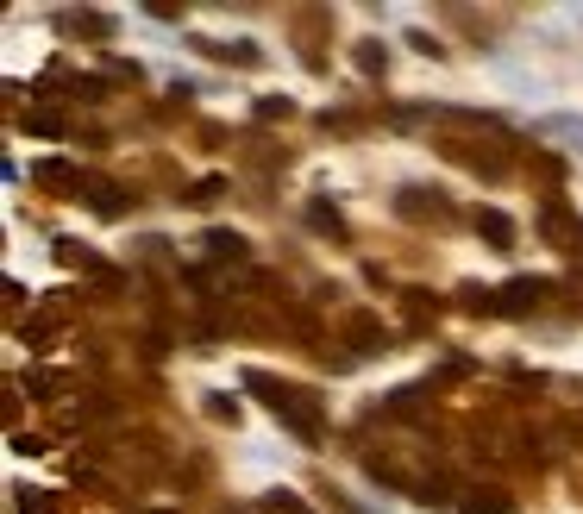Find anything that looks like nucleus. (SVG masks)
Wrapping results in <instances>:
<instances>
[{
	"mask_svg": "<svg viewBox=\"0 0 583 514\" xmlns=\"http://www.w3.org/2000/svg\"><path fill=\"white\" fill-rule=\"evenodd\" d=\"M546 276H515V283H508V289H496V295H483L477 301V308H489V314H533V308H540V301H546Z\"/></svg>",
	"mask_w": 583,
	"mask_h": 514,
	"instance_id": "f03ea898",
	"label": "nucleus"
},
{
	"mask_svg": "<svg viewBox=\"0 0 583 514\" xmlns=\"http://www.w3.org/2000/svg\"><path fill=\"white\" fill-rule=\"evenodd\" d=\"M220 189H226V182H220V176H207V182H195V195H189V201L207 207V201H220Z\"/></svg>",
	"mask_w": 583,
	"mask_h": 514,
	"instance_id": "1a4fd4ad",
	"label": "nucleus"
},
{
	"mask_svg": "<svg viewBox=\"0 0 583 514\" xmlns=\"http://www.w3.org/2000/svg\"><path fill=\"white\" fill-rule=\"evenodd\" d=\"M308 220H314V226H320V232H345V220H339V214H333V207H308Z\"/></svg>",
	"mask_w": 583,
	"mask_h": 514,
	"instance_id": "9d476101",
	"label": "nucleus"
},
{
	"mask_svg": "<svg viewBox=\"0 0 583 514\" xmlns=\"http://www.w3.org/2000/svg\"><path fill=\"white\" fill-rule=\"evenodd\" d=\"M251 389H258L264 395V408L276 414V420H283V427L289 433H301V439H320V414L308 408V402H301V389H283V383H270L264 377V370H251V377H245Z\"/></svg>",
	"mask_w": 583,
	"mask_h": 514,
	"instance_id": "f257e3e1",
	"label": "nucleus"
},
{
	"mask_svg": "<svg viewBox=\"0 0 583 514\" xmlns=\"http://www.w3.org/2000/svg\"><path fill=\"white\" fill-rule=\"evenodd\" d=\"M32 182H51V189H82V176L69 163H32Z\"/></svg>",
	"mask_w": 583,
	"mask_h": 514,
	"instance_id": "20e7f679",
	"label": "nucleus"
},
{
	"mask_svg": "<svg viewBox=\"0 0 583 514\" xmlns=\"http://www.w3.org/2000/svg\"><path fill=\"white\" fill-rule=\"evenodd\" d=\"M201 51H207V57H220V63H245V69L258 63V51H251V44H220V38H201Z\"/></svg>",
	"mask_w": 583,
	"mask_h": 514,
	"instance_id": "39448f33",
	"label": "nucleus"
},
{
	"mask_svg": "<svg viewBox=\"0 0 583 514\" xmlns=\"http://www.w3.org/2000/svg\"><path fill=\"white\" fill-rule=\"evenodd\" d=\"M358 69H370V76L383 69V51H377V44H364V51H358Z\"/></svg>",
	"mask_w": 583,
	"mask_h": 514,
	"instance_id": "9b49d317",
	"label": "nucleus"
},
{
	"mask_svg": "<svg viewBox=\"0 0 583 514\" xmlns=\"http://www.w3.org/2000/svg\"><path fill=\"white\" fill-rule=\"evenodd\" d=\"M464 514H508V502L496 496V489H477V496L464 502Z\"/></svg>",
	"mask_w": 583,
	"mask_h": 514,
	"instance_id": "423d86ee",
	"label": "nucleus"
},
{
	"mask_svg": "<svg viewBox=\"0 0 583 514\" xmlns=\"http://www.w3.org/2000/svg\"><path fill=\"white\" fill-rule=\"evenodd\" d=\"M207 251H214V257H239L245 239H239V232H207Z\"/></svg>",
	"mask_w": 583,
	"mask_h": 514,
	"instance_id": "0eeeda50",
	"label": "nucleus"
},
{
	"mask_svg": "<svg viewBox=\"0 0 583 514\" xmlns=\"http://www.w3.org/2000/svg\"><path fill=\"white\" fill-rule=\"evenodd\" d=\"M151 514H163V508H151Z\"/></svg>",
	"mask_w": 583,
	"mask_h": 514,
	"instance_id": "ddd939ff",
	"label": "nucleus"
},
{
	"mask_svg": "<svg viewBox=\"0 0 583 514\" xmlns=\"http://www.w3.org/2000/svg\"><path fill=\"white\" fill-rule=\"evenodd\" d=\"M26 126H32L38 138H57V132H63V120H57L51 107H38V113H26Z\"/></svg>",
	"mask_w": 583,
	"mask_h": 514,
	"instance_id": "6e6552de",
	"label": "nucleus"
},
{
	"mask_svg": "<svg viewBox=\"0 0 583 514\" xmlns=\"http://www.w3.org/2000/svg\"><path fill=\"white\" fill-rule=\"evenodd\" d=\"M19 508H26V514H51V496H26Z\"/></svg>",
	"mask_w": 583,
	"mask_h": 514,
	"instance_id": "f8f14e48",
	"label": "nucleus"
},
{
	"mask_svg": "<svg viewBox=\"0 0 583 514\" xmlns=\"http://www.w3.org/2000/svg\"><path fill=\"white\" fill-rule=\"evenodd\" d=\"M477 232H483V239L496 245V251H508V245H515V220H508L502 207H477Z\"/></svg>",
	"mask_w": 583,
	"mask_h": 514,
	"instance_id": "7ed1b4c3",
	"label": "nucleus"
}]
</instances>
